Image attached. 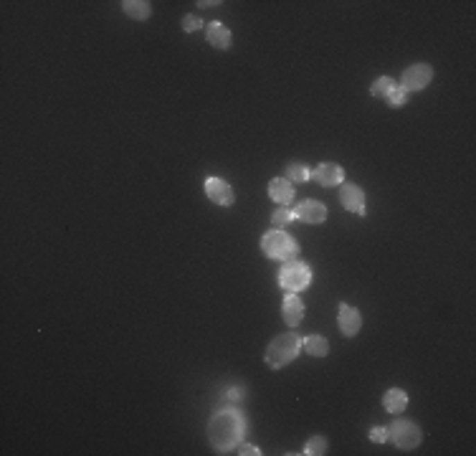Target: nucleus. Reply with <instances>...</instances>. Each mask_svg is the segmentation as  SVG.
Instances as JSON below:
<instances>
[{
	"instance_id": "f257e3e1",
	"label": "nucleus",
	"mask_w": 476,
	"mask_h": 456,
	"mask_svg": "<svg viewBox=\"0 0 476 456\" xmlns=\"http://www.w3.org/2000/svg\"><path fill=\"white\" fill-rule=\"evenodd\" d=\"M243 436V419L236 411H218L208 423V439L213 449L228 454Z\"/></svg>"
},
{
	"instance_id": "f03ea898",
	"label": "nucleus",
	"mask_w": 476,
	"mask_h": 456,
	"mask_svg": "<svg viewBox=\"0 0 476 456\" xmlns=\"http://www.w3.org/2000/svg\"><path fill=\"white\" fill-rule=\"evenodd\" d=\"M299 350H301L299 335L297 332H284V335H279V337H274L269 342L264 360L272 370H281L299 358Z\"/></svg>"
},
{
	"instance_id": "7ed1b4c3",
	"label": "nucleus",
	"mask_w": 476,
	"mask_h": 456,
	"mask_svg": "<svg viewBox=\"0 0 476 456\" xmlns=\"http://www.w3.org/2000/svg\"><path fill=\"white\" fill-rule=\"evenodd\" d=\"M261 251H264L266 258H274V261H294L299 256V243L294 241L286 231L274 228L261 238Z\"/></svg>"
},
{
	"instance_id": "20e7f679",
	"label": "nucleus",
	"mask_w": 476,
	"mask_h": 456,
	"mask_svg": "<svg viewBox=\"0 0 476 456\" xmlns=\"http://www.w3.org/2000/svg\"><path fill=\"white\" fill-rule=\"evenodd\" d=\"M385 428H388V441H393L398 449H403V451L418 449L421 441H423V431H421V426L410 419H398Z\"/></svg>"
},
{
	"instance_id": "39448f33",
	"label": "nucleus",
	"mask_w": 476,
	"mask_h": 456,
	"mask_svg": "<svg viewBox=\"0 0 476 456\" xmlns=\"http://www.w3.org/2000/svg\"><path fill=\"white\" fill-rule=\"evenodd\" d=\"M312 284V269H309L304 261L294 258V261H284L281 272H279V287L286 289V292H301Z\"/></svg>"
},
{
	"instance_id": "423d86ee",
	"label": "nucleus",
	"mask_w": 476,
	"mask_h": 456,
	"mask_svg": "<svg viewBox=\"0 0 476 456\" xmlns=\"http://www.w3.org/2000/svg\"><path fill=\"white\" fill-rule=\"evenodd\" d=\"M433 81V67L431 64H413V67H408L403 71V76H400V84L398 87L403 89L405 94H410V91H423L428 84Z\"/></svg>"
},
{
	"instance_id": "0eeeda50",
	"label": "nucleus",
	"mask_w": 476,
	"mask_h": 456,
	"mask_svg": "<svg viewBox=\"0 0 476 456\" xmlns=\"http://www.w3.org/2000/svg\"><path fill=\"white\" fill-rule=\"evenodd\" d=\"M205 195H208V200L215 203L218 208H228L236 203L233 188H231V183L223 180V177H208V180H205Z\"/></svg>"
},
{
	"instance_id": "6e6552de",
	"label": "nucleus",
	"mask_w": 476,
	"mask_h": 456,
	"mask_svg": "<svg viewBox=\"0 0 476 456\" xmlns=\"http://www.w3.org/2000/svg\"><path fill=\"white\" fill-rule=\"evenodd\" d=\"M340 203H342V208H347L350 213L360 216V218L367 213L365 211V191L355 183L340 185Z\"/></svg>"
},
{
	"instance_id": "1a4fd4ad",
	"label": "nucleus",
	"mask_w": 476,
	"mask_h": 456,
	"mask_svg": "<svg viewBox=\"0 0 476 456\" xmlns=\"http://www.w3.org/2000/svg\"><path fill=\"white\" fill-rule=\"evenodd\" d=\"M337 327L342 332V337H358L362 330V315L350 304L340 302L337 307Z\"/></svg>"
},
{
	"instance_id": "9d476101",
	"label": "nucleus",
	"mask_w": 476,
	"mask_h": 456,
	"mask_svg": "<svg viewBox=\"0 0 476 456\" xmlns=\"http://www.w3.org/2000/svg\"><path fill=\"white\" fill-rule=\"evenodd\" d=\"M309 180L319 183L322 188H335V185L344 183V170L337 162H319L317 168H312V177Z\"/></svg>"
},
{
	"instance_id": "9b49d317",
	"label": "nucleus",
	"mask_w": 476,
	"mask_h": 456,
	"mask_svg": "<svg viewBox=\"0 0 476 456\" xmlns=\"http://www.w3.org/2000/svg\"><path fill=\"white\" fill-rule=\"evenodd\" d=\"M294 216L299 218V221H304V223H324L327 221V206L324 203H319V200H312V198H307V200H301L299 206L294 208Z\"/></svg>"
},
{
	"instance_id": "f8f14e48",
	"label": "nucleus",
	"mask_w": 476,
	"mask_h": 456,
	"mask_svg": "<svg viewBox=\"0 0 476 456\" xmlns=\"http://www.w3.org/2000/svg\"><path fill=\"white\" fill-rule=\"evenodd\" d=\"M281 317H284L286 327H299L304 319V302L299 299V295L286 292L284 304H281Z\"/></svg>"
},
{
	"instance_id": "ddd939ff",
	"label": "nucleus",
	"mask_w": 476,
	"mask_h": 456,
	"mask_svg": "<svg viewBox=\"0 0 476 456\" xmlns=\"http://www.w3.org/2000/svg\"><path fill=\"white\" fill-rule=\"evenodd\" d=\"M269 198H272L276 206H289L294 200L292 180H286V177H272V180H269Z\"/></svg>"
},
{
	"instance_id": "4468645a",
	"label": "nucleus",
	"mask_w": 476,
	"mask_h": 456,
	"mask_svg": "<svg viewBox=\"0 0 476 456\" xmlns=\"http://www.w3.org/2000/svg\"><path fill=\"white\" fill-rule=\"evenodd\" d=\"M205 38H208V44L213 46V49H218V51H228L231 49V44H233V36H231V30L223 26V23L213 21L208 28H205Z\"/></svg>"
},
{
	"instance_id": "2eb2a0df",
	"label": "nucleus",
	"mask_w": 476,
	"mask_h": 456,
	"mask_svg": "<svg viewBox=\"0 0 476 456\" xmlns=\"http://www.w3.org/2000/svg\"><path fill=\"white\" fill-rule=\"evenodd\" d=\"M382 408L388 413H403L408 408V393L403 388H388L385 396H382Z\"/></svg>"
},
{
	"instance_id": "dca6fc26",
	"label": "nucleus",
	"mask_w": 476,
	"mask_h": 456,
	"mask_svg": "<svg viewBox=\"0 0 476 456\" xmlns=\"http://www.w3.org/2000/svg\"><path fill=\"white\" fill-rule=\"evenodd\" d=\"M301 350L312 358H327L330 355V340L322 337V335H307L301 337Z\"/></svg>"
},
{
	"instance_id": "f3484780",
	"label": "nucleus",
	"mask_w": 476,
	"mask_h": 456,
	"mask_svg": "<svg viewBox=\"0 0 476 456\" xmlns=\"http://www.w3.org/2000/svg\"><path fill=\"white\" fill-rule=\"evenodd\" d=\"M125 15H130L132 21H147L152 15V3L150 0H122L119 3Z\"/></svg>"
},
{
	"instance_id": "a211bd4d",
	"label": "nucleus",
	"mask_w": 476,
	"mask_h": 456,
	"mask_svg": "<svg viewBox=\"0 0 476 456\" xmlns=\"http://www.w3.org/2000/svg\"><path fill=\"white\" fill-rule=\"evenodd\" d=\"M286 180H292V183H307L309 177H312V168H309L307 162H299V160H292L289 165H286Z\"/></svg>"
},
{
	"instance_id": "6ab92c4d",
	"label": "nucleus",
	"mask_w": 476,
	"mask_h": 456,
	"mask_svg": "<svg viewBox=\"0 0 476 456\" xmlns=\"http://www.w3.org/2000/svg\"><path fill=\"white\" fill-rule=\"evenodd\" d=\"M396 87H398V81L393 79V76H378V79L370 84V94H373L375 99H385Z\"/></svg>"
},
{
	"instance_id": "aec40b11",
	"label": "nucleus",
	"mask_w": 476,
	"mask_h": 456,
	"mask_svg": "<svg viewBox=\"0 0 476 456\" xmlns=\"http://www.w3.org/2000/svg\"><path fill=\"white\" fill-rule=\"evenodd\" d=\"M327 439L324 436H312L307 444H304V451L301 454H307V456H322V454H327Z\"/></svg>"
},
{
	"instance_id": "412c9836",
	"label": "nucleus",
	"mask_w": 476,
	"mask_h": 456,
	"mask_svg": "<svg viewBox=\"0 0 476 456\" xmlns=\"http://www.w3.org/2000/svg\"><path fill=\"white\" fill-rule=\"evenodd\" d=\"M292 221H297V216H294L292 208H286V206H279L276 211H274V216H272V226L274 228H284V226H289Z\"/></svg>"
},
{
	"instance_id": "4be33fe9",
	"label": "nucleus",
	"mask_w": 476,
	"mask_h": 456,
	"mask_svg": "<svg viewBox=\"0 0 476 456\" xmlns=\"http://www.w3.org/2000/svg\"><path fill=\"white\" fill-rule=\"evenodd\" d=\"M385 102H388V107H393V109H400V107H405V102H408V94H405L400 87H396L388 96H385Z\"/></svg>"
},
{
	"instance_id": "5701e85b",
	"label": "nucleus",
	"mask_w": 476,
	"mask_h": 456,
	"mask_svg": "<svg viewBox=\"0 0 476 456\" xmlns=\"http://www.w3.org/2000/svg\"><path fill=\"white\" fill-rule=\"evenodd\" d=\"M228 454H238V456H261V449H258V446H254V444L238 441V444L233 446V449L228 451Z\"/></svg>"
},
{
	"instance_id": "b1692460",
	"label": "nucleus",
	"mask_w": 476,
	"mask_h": 456,
	"mask_svg": "<svg viewBox=\"0 0 476 456\" xmlns=\"http://www.w3.org/2000/svg\"><path fill=\"white\" fill-rule=\"evenodd\" d=\"M200 26H203V21H200L198 15L191 13V15H185V18H183V30H185V33H195Z\"/></svg>"
},
{
	"instance_id": "393cba45",
	"label": "nucleus",
	"mask_w": 476,
	"mask_h": 456,
	"mask_svg": "<svg viewBox=\"0 0 476 456\" xmlns=\"http://www.w3.org/2000/svg\"><path fill=\"white\" fill-rule=\"evenodd\" d=\"M370 441H373V444H385V441H388V428H385V426H373V428H370Z\"/></svg>"
},
{
	"instance_id": "a878e982",
	"label": "nucleus",
	"mask_w": 476,
	"mask_h": 456,
	"mask_svg": "<svg viewBox=\"0 0 476 456\" xmlns=\"http://www.w3.org/2000/svg\"><path fill=\"white\" fill-rule=\"evenodd\" d=\"M198 6L200 8H213V6H220V0H200Z\"/></svg>"
}]
</instances>
